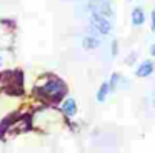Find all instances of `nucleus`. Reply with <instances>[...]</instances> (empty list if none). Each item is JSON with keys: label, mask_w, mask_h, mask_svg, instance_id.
I'll list each match as a JSON object with an SVG mask.
<instances>
[{"label": "nucleus", "mask_w": 155, "mask_h": 153, "mask_svg": "<svg viewBox=\"0 0 155 153\" xmlns=\"http://www.w3.org/2000/svg\"><path fill=\"white\" fill-rule=\"evenodd\" d=\"M35 92H37L40 96H44V98H48V100H60L62 96L65 95V92H67V86H65V83L62 82V80H58V78H50L48 82H45L42 86L35 88Z\"/></svg>", "instance_id": "1"}, {"label": "nucleus", "mask_w": 155, "mask_h": 153, "mask_svg": "<svg viewBox=\"0 0 155 153\" xmlns=\"http://www.w3.org/2000/svg\"><path fill=\"white\" fill-rule=\"evenodd\" d=\"M90 28H92V32H95V33L108 35V33L112 32V28H114V23L108 18H105L104 15H100V13L94 8L90 13Z\"/></svg>", "instance_id": "2"}, {"label": "nucleus", "mask_w": 155, "mask_h": 153, "mask_svg": "<svg viewBox=\"0 0 155 153\" xmlns=\"http://www.w3.org/2000/svg\"><path fill=\"white\" fill-rule=\"evenodd\" d=\"M153 62L152 60H143V62L140 63V65L137 67V70H135V75L138 76V78H145V76H150L152 72H153Z\"/></svg>", "instance_id": "3"}, {"label": "nucleus", "mask_w": 155, "mask_h": 153, "mask_svg": "<svg viewBox=\"0 0 155 153\" xmlns=\"http://www.w3.org/2000/svg\"><path fill=\"white\" fill-rule=\"evenodd\" d=\"M145 22V12L142 7H135L134 10H132V23H134V27H140L143 25Z\"/></svg>", "instance_id": "4"}, {"label": "nucleus", "mask_w": 155, "mask_h": 153, "mask_svg": "<svg viewBox=\"0 0 155 153\" xmlns=\"http://www.w3.org/2000/svg\"><path fill=\"white\" fill-rule=\"evenodd\" d=\"M62 112L67 116H74L77 113V103H75L74 98H67L64 103H62Z\"/></svg>", "instance_id": "5"}, {"label": "nucleus", "mask_w": 155, "mask_h": 153, "mask_svg": "<svg viewBox=\"0 0 155 153\" xmlns=\"http://www.w3.org/2000/svg\"><path fill=\"white\" fill-rule=\"evenodd\" d=\"M95 10H97L100 15H104L105 18H108V20H114L115 18V12H114V8L110 7V3H105L104 2V3H100Z\"/></svg>", "instance_id": "6"}, {"label": "nucleus", "mask_w": 155, "mask_h": 153, "mask_svg": "<svg viewBox=\"0 0 155 153\" xmlns=\"http://www.w3.org/2000/svg\"><path fill=\"white\" fill-rule=\"evenodd\" d=\"M98 45H100V40L92 37V35H87V37L82 38V47H84L85 50H95Z\"/></svg>", "instance_id": "7"}, {"label": "nucleus", "mask_w": 155, "mask_h": 153, "mask_svg": "<svg viewBox=\"0 0 155 153\" xmlns=\"http://www.w3.org/2000/svg\"><path fill=\"white\" fill-rule=\"evenodd\" d=\"M110 93V83L108 82H104L100 85V88H98V92H97V100L98 102H105V98H107V95Z\"/></svg>", "instance_id": "8"}, {"label": "nucleus", "mask_w": 155, "mask_h": 153, "mask_svg": "<svg viewBox=\"0 0 155 153\" xmlns=\"http://www.w3.org/2000/svg\"><path fill=\"white\" fill-rule=\"evenodd\" d=\"M117 52H118V42L117 40H112V55H117Z\"/></svg>", "instance_id": "9"}, {"label": "nucleus", "mask_w": 155, "mask_h": 153, "mask_svg": "<svg viewBox=\"0 0 155 153\" xmlns=\"http://www.w3.org/2000/svg\"><path fill=\"white\" fill-rule=\"evenodd\" d=\"M152 25H150V28H152V32L155 33V10H152Z\"/></svg>", "instance_id": "10"}, {"label": "nucleus", "mask_w": 155, "mask_h": 153, "mask_svg": "<svg viewBox=\"0 0 155 153\" xmlns=\"http://www.w3.org/2000/svg\"><path fill=\"white\" fill-rule=\"evenodd\" d=\"M150 55L155 57V43H153V45H150Z\"/></svg>", "instance_id": "11"}, {"label": "nucleus", "mask_w": 155, "mask_h": 153, "mask_svg": "<svg viewBox=\"0 0 155 153\" xmlns=\"http://www.w3.org/2000/svg\"><path fill=\"white\" fill-rule=\"evenodd\" d=\"M0 65H2V57H0Z\"/></svg>", "instance_id": "12"}, {"label": "nucleus", "mask_w": 155, "mask_h": 153, "mask_svg": "<svg viewBox=\"0 0 155 153\" xmlns=\"http://www.w3.org/2000/svg\"><path fill=\"white\" fill-rule=\"evenodd\" d=\"M94 2H102V0H94Z\"/></svg>", "instance_id": "13"}, {"label": "nucleus", "mask_w": 155, "mask_h": 153, "mask_svg": "<svg viewBox=\"0 0 155 153\" xmlns=\"http://www.w3.org/2000/svg\"><path fill=\"white\" fill-rule=\"evenodd\" d=\"M153 106H155V98H153Z\"/></svg>", "instance_id": "14"}]
</instances>
